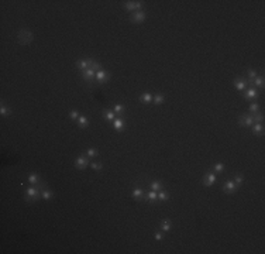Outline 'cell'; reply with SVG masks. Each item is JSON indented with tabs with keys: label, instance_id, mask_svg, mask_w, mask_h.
I'll return each mask as SVG.
<instances>
[{
	"label": "cell",
	"instance_id": "obj_19",
	"mask_svg": "<svg viewBox=\"0 0 265 254\" xmlns=\"http://www.w3.org/2000/svg\"><path fill=\"white\" fill-rule=\"evenodd\" d=\"M123 7L125 9V10L127 11H137V7H136V2H124V3H123Z\"/></svg>",
	"mask_w": 265,
	"mask_h": 254
},
{
	"label": "cell",
	"instance_id": "obj_32",
	"mask_svg": "<svg viewBox=\"0 0 265 254\" xmlns=\"http://www.w3.org/2000/svg\"><path fill=\"white\" fill-rule=\"evenodd\" d=\"M28 182L30 184H38V182H40V177L35 175V174H30L28 175Z\"/></svg>",
	"mask_w": 265,
	"mask_h": 254
},
{
	"label": "cell",
	"instance_id": "obj_29",
	"mask_svg": "<svg viewBox=\"0 0 265 254\" xmlns=\"http://www.w3.org/2000/svg\"><path fill=\"white\" fill-rule=\"evenodd\" d=\"M247 74H248V79H247V83H251V81L257 76V71L252 69V68H248L247 69Z\"/></svg>",
	"mask_w": 265,
	"mask_h": 254
},
{
	"label": "cell",
	"instance_id": "obj_35",
	"mask_svg": "<svg viewBox=\"0 0 265 254\" xmlns=\"http://www.w3.org/2000/svg\"><path fill=\"white\" fill-rule=\"evenodd\" d=\"M79 116H81V114H79V112H78V110H72L69 113V119H71V120H74V122L79 119Z\"/></svg>",
	"mask_w": 265,
	"mask_h": 254
},
{
	"label": "cell",
	"instance_id": "obj_7",
	"mask_svg": "<svg viewBox=\"0 0 265 254\" xmlns=\"http://www.w3.org/2000/svg\"><path fill=\"white\" fill-rule=\"evenodd\" d=\"M214 182H216V175H214L213 172L206 174V175L203 177V179H202V184L205 185V186H212Z\"/></svg>",
	"mask_w": 265,
	"mask_h": 254
},
{
	"label": "cell",
	"instance_id": "obj_11",
	"mask_svg": "<svg viewBox=\"0 0 265 254\" xmlns=\"http://www.w3.org/2000/svg\"><path fill=\"white\" fill-rule=\"evenodd\" d=\"M76 69H81V71H85L89 68V58H81L79 61L76 62Z\"/></svg>",
	"mask_w": 265,
	"mask_h": 254
},
{
	"label": "cell",
	"instance_id": "obj_3",
	"mask_svg": "<svg viewBox=\"0 0 265 254\" xmlns=\"http://www.w3.org/2000/svg\"><path fill=\"white\" fill-rule=\"evenodd\" d=\"M223 192L224 193H227V195H231V193H234V192L238 189V185L234 182V181H231V179H228V181H226L224 184H223Z\"/></svg>",
	"mask_w": 265,
	"mask_h": 254
},
{
	"label": "cell",
	"instance_id": "obj_20",
	"mask_svg": "<svg viewBox=\"0 0 265 254\" xmlns=\"http://www.w3.org/2000/svg\"><path fill=\"white\" fill-rule=\"evenodd\" d=\"M78 124H79L81 129H86V127L89 126V119L85 117V116H79V119H78Z\"/></svg>",
	"mask_w": 265,
	"mask_h": 254
},
{
	"label": "cell",
	"instance_id": "obj_1",
	"mask_svg": "<svg viewBox=\"0 0 265 254\" xmlns=\"http://www.w3.org/2000/svg\"><path fill=\"white\" fill-rule=\"evenodd\" d=\"M47 188V184L45 182H38L37 186H30L28 189L26 191V202L28 203H34L37 202L38 199L41 198V192H42V189Z\"/></svg>",
	"mask_w": 265,
	"mask_h": 254
},
{
	"label": "cell",
	"instance_id": "obj_10",
	"mask_svg": "<svg viewBox=\"0 0 265 254\" xmlns=\"http://www.w3.org/2000/svg\"><path fill=\"white\" fill-rule=\"evenodd\" d=\"M109 78H110V75L107 74L104 69L103 71H99V72L96 74V79H97V82H99V83H104Z\"/></svg>",
	"mask_w": 265,
	"mask_h": 254
},
{
	"label": "cell",
	"instance_id": "obj_33",
	"mask_svg": "<svg viewBox=\"0 0 265 254\" xmlns=\"http://www.w3.org/2000/svg\"><path fill=\"white\" fill-rule=\"evenodd\" d=\"M86 155H88L89 158H93V157L97 155V151H96V148H88L86 150Z\"/></svg>",
	"mask_w": 265,
	"mask_h": 254
},
{
	"label": "cell",
	"instance_id": "obj_38",
	"mask_svg": "<svg viewBox=\"0 0 265 254\" xmlns=\"http://www.w3.org/2000/svg\"><path fill=\"white\" fill-rule=\"evenodd\" d=\"M234 182H236L237 185H241L244 182V178L243 175H236V178H234Z\"/></svg>",
	"mask_w": 265,
	"mask_h": 254
},
{
	"label": "cell",
	"instance_id": "obj_6",
	"mask_svg": "<svg viewBox=\"0 0 265 254\" xmlns=\"http://www.w3.org/2000/svg\"><path fill=\"white\" fill-rule=\"evenodd\" d=\"M238 123L240 126H252L254 124V119L250 114H241V116H238Z\"/></svg>",
	"mask_w": 265,
	"mask_h": 254
},
{
	"label": "cell",
	"instance_id": "obj_34",
	"mask_svg": "<svg viewBox=\"0 0 265 254\" xmlns=\"http://www.w3.org/2000/svg\"><path fill=\"white\" fill-rule=\"evenodd\" d=\"M90 167H92L95 171H102V168H103L102 162H90Z\"/></svg>",
	"mask_w": 265,
	"mask_h": 254
},
{
	"label": "cell",
	"instance_id": "obj_14",
	"mask_svg": "<svg viewBox=\"0 0 265 254\" xmlns=\"http://www.w3.org/2000/svg\"><path fill=\"white\" fill-rule=\"evenodd\" d=\"M93 76H95V71L90 69V68H88V69H85V71H82V78H83L85 81L92 82Z\"/></svg>",
	"mask_w": 265,
	"mask_h": 254
},
{
	"label": "cell",
	"instance_id": "obj_13",
	"mask_svg": "<svg viewBox=\"0 0 265 254\" xmlns=\"http://www.w3.org/2000/svg\"><path fill=\"white\" fill-rule=\"evenodd\" d=\"M144 198L147 199L148 202H157L158 201V192L157 191H150V192H145V195H144Z\"/></svg>",
	"mask_w": 265,
	"mask_h": 254
},
{
	"label": "cell",
	"instance_id": "obj_26",
	"mask_svg": "<svg viewBox=\"0 0 265 254\" xmlns=\"http://www.w3.org/2000/svg\"><path fill=\"white\" fill-rule=\"evenodd\" d=\"M164 100H165V96L162 95V93H157V95L152 98V102H154L155 105H162Z\"/></svg>",
	"mask_w": 265,
	"mask_h": 254
},
{
	"label": "cell",
	"instance_id": "obj_2",
	"mask_svg": "<svg viewBox=\"0 0 265 254\" xmlns=\"http://www.w3.org/2000/svg\"><path fill=\"white\" fill-rule=\"evenodd\" d=\"M19 42L20 44H30L34 40V34L28 30H20L19 31Z\"/></svg>",
	"mask_w": 265,
	"mask_h": 254
},
{
	"label": "cell",
	"instance_id": "obj_4",
	"mask_svg": "<svg viewBox=\"0 0 265 254\" xmlns=\"http://www.w3.org/2000/svg\"><path fill=\"white\" fill-rule=\"evenodd\" d=\"M145 17H147V14H145V11H143V10H137V11H132V14L130 16V21H131V23H136V24H138V23H143L144 20H145Z\"/></svg>",
	"mask_w": 265,
	"mask_h": 254
},
{
	"label": "cell",
	"instance_id": "obj_37",
	"mask_svg": "<svg viewBox=\"0 0 265 254\" xmlns=\"http://www.w3.org/2000/svg\"><path fill=\"white\" fill-rule=\"evenodd\" d=\"M224 164H216L214 165V172H221V171H224Z\"/></svg>",
	"mask_w": 265,
	"mask_h": 254
},
{
	"label": "cell",
	"instance_id": "obj_5",
	"mask_svg": "<svg viewBox=\"0 0 265 254\" xmlns=\"http://www.w3.org/2000/svg\"><path fill=\"white\" fill-rule=\"evenodd\" d=\"M89 164H90V162H89V157L86 154L79 155L76 158V161H75V167H76L78 169H85Z\"/></svg>",
	"mask_w": 265,
	"mask_h": 254
},
{
	"label": "cell",
	"instance_id": "obj_17",
	"mask_svg": "<svg viewBox=\"0 0 265 254\" xmlns=\"http://www.w3.org/2000/svg\"><path fill=\"white\" fill-rule=\"evenodd\" d=\"M140 102L144 105H148V103H151L152 102V95L150 92H144L143 95L140 96Z\"/></svg>",
	"mask_w": 265,
	"mask_h": 254
},
{
	"label": "cell",
	"instance_id": "obj_30",
	"mask_svg": "<svg viewBox=\"0 0 265 254\" xmlns=\"http://www.w3.org/2000/svg\"><path fill=\"white\" fill-rule=\"evenodd\" d=\"M161 230H162V232H166V233L169 232V230H171V220H168V219H166V220L162 222V223H161Z\"/></svg>",
	"mask_w": 265,
	"mask_h": 254
},
{
	"label": "cell",
	"instance_id": "obj_27",
	"mask_svg": "<svg viewBox=\"0 0 265 254\" xmlns=\"http://www.w3.org/2000/svg\"><path fill=\"white\" fill-rule=\"evenodd\" d=\"M251 83L255 85V86H258V88H264V78L262 76H255L252 81H251Z\"/></svg>",
	"mask_w": 265,
	"mask_h": 254
},
{
	"label": "cell",
	"instance_id": "obj_36",
	"mask_svg": "<svg viewBox=\"0 0 265 254\" xmlns=\"http://www.w3.org/2000/svg\"><path fill=\"white\" fill-rule=\"evenodd\" d=\"M258 110H260V105H258V103H255V102H254V103H251V105H250V112H251L252 114L257 113Z\"/></svg>",
	"mask_w": 265,
	"mask_h": 254
},
{
	"label": "cell",
	"instance_id": "obj_31",
	"mask_svg": "<svg viewBox=\"0 0 265 254\" xmlns=\"http://www.w3.org/2000/svg\"><path fill=\"white\" fill-rule=\"evenodd\" d=\"M252 119H254L255 123H262V120H264V113H262V112H257V113H254Z\"/></svg>",
	"mask_w": 265,
	"mask_h": 254
},
{
	"label": "cell",
	"instance_id": "obj_21",
	"mask_svg": "<svg viewBox=\"0 0 265 254\" xmlns=\"http://www.w3.org/2000/svg\"><path fill=\"white\" fill-rule=\"evenodd\" d=\"M41 198L45 199V201H49V199L54 198V192H51L49 189L44 188V189H42V192H41Z\"/></svg>",
	"mask_w": 265,
	"mask_h": 254
},
{
	"label": "cell",
	"instance_id": "obj_12",
	"mask_svg": "<svg viewBox=\"0 0 265 254\" xmlns=\"http://www.w3.org/2000/svg\"><path fill=\"white\" fill-rule=\"evenodd\" d=\"M254 98H258V92L255 88H248L244 93V99L248 100V99H254Z\"/></svg>",
	"mask_w": 265,
	"mask_h": 254
},
{
	"label": "cell",
	"instance_id": "obj_16",
	"mask_svg": "<svg viewBox=\"0 0 265 254\" xmlns=\"http://www.w3.org/2000/svg\"><path fill=\"white\" fill-rule=\"evenodd\" d=\"M89 68H90V69H93L95 72L103 71V68H102V64H100V62H96L95 59H92V58H89Z\"/></svg>",
	"mask_w": 265,
	"mask_h": 254
},
{
	"label": "cell",
	"instance_id": "obj_8",
	"mask_svg": "<svg viewBox=\"0 0 265 254\" xmlns=\"http://www.w3.org/2000/svg\"><path fill=\"white\" fill-rule=\"evenodd\" d=\"M113 127H114V130H116V131L122 133V131H124V129H125V122L123 120L122 117H120V119H114Z\"/></svg>",
	"mask_w": 265,
	"mask_h": 254
},
{
	"label": "cell",
	"instance_id": "obj_39",
	"mask_svg": "<svg viewBox=\"0 0 265 254\" xmlns=\"http://www.w3.org/2000/svg\"><path fill=\"white\" fill-rule=\"evenodd\" d=\"M154 237H155L157 240H158V241H161V240H162V234H161V233H155Z\"/></svg>",
	"mask_w": 265,
	"mask_h": 254
},
{
	"label": "cell",
	"instance_id": "obj_15",
	"mask_svg": "<svg viewBox=\"0 0 265 254\" xmlns=\"http://www.w3.org/2000/svg\"><path fill=\"white\" fill-rule=\"evenodd\" d=\"M144 195H145V189H143V188L134 189V191H132V193H131V196L134 199H137V201H141V199H144Z\"/></svg>",
	"mask_w": 265,
	"mask_h": 254
},
{
	"label": "cell",
	"instance_id": "obj_25",
	"mask_svg": "<svg viewBox=\"0 0 265 254\" xmlns=\"http://www.w3.org/2000/svg\"><path fill=\"white\" fill-rule=\"evenodd\" d=\"M150 188H151L152 191L159 192L162 189V182H161V181H152L151 184H150Z\"/></svg>",
	"mask_w": 265,
	"mask_h": 254
},
{
	"label": "cell",
	"instance_id": "obj_23",
	"mask_svg": "<svg viewBox=\"0 0 265 254\" xmlns=\"http://www.w3.org/2000/svg\"><path fill=\"white\" fill-rule=\"evenodd\" d=\"M124 112H125L124 105H122V103H114V113L118 114V116H123V114H124Z\"/></svg>",
	"mask_w": 265,
	"mask_h": 254
},
{
	"label": "cell",
	"instance_id": "obj_22",
	"mask_svg": "<svg viewBox=\"0 0 265 254\" xmlns=\"http://www.w3.org/2000/svg\"><path fill=\"white\" fill-rule=\"evenodd\" d=\"M0 114H2L3 117H7V116H10V114H11V109L6 106V105H4V102H2V109H0Z\"/></svg>",
	"mask_w": 265,
	"mask_h": 254
},
{
	"label": "cell",
	"instance_id": "obj_18",
	"mask_svg": "<svg viewBox=\"0 0 265 254\" xmlns=\"http://www.w3.org/2000/svg\"><path fill=\"white\" fill-rule=\"evenodd\" d=\"M252 133H254L255 136H262V133H264V126H262V123H254V124H252Z\"/></svg>",
	"mask_w": 265,
	"mask_h": 254
},
{
	"label": "cell",
	"instance_id": "obj_24",
	"mask_svg": "<svg viewBox=\"0 0 265 254\" xmlns=\"http://www.w3.org/2000/svg\"><path fill=\"white\" fill-rule=\"evenodd\" d=\"M103 116L107 122H114V112L109 110V109H104L103 110Z\"/></svg>",
	"mask_w": 265,
	"mask_h": 254
},
{
	"label": "cell",
	"instance_id": "obj_9",
	"mask_svg": "<svg viewBox=\"0 0 265 254\" xmlns=\"http://www.w3.org/2000/svg\"><path fill=\"white\" fill-rule=\"evenodd\" d=\"M234 85H236V88L238 90H244L248 83H247V79H244V78H236L234 79Z\"/></svg>",
	"mask_w": 265,
	"mask_h": 254
},
{
	"label": "cell",
	"instance_id": "obj_28",
	"mask_svg": "<svg viewBox=\"0 0 265 254\" xmlns=\"http://www.w3.org/2000/svg\"><path fill=\"white\" fill-rule=\"evenodd\" d=\"M169 199V192L168 191H159L158 192V201H161V202H164V201H168Z\"/></svg>",
	"mask_w": 265,
	"mask_h": 254
}]
</instances>
